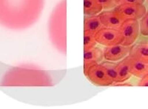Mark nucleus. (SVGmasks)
Here are the masks:
<instances>
[{"label":"nucleus","instance_id":"1","mask_svg":"<svg viewBox=\"0 0 148 109\" xmlns=\"http://www.w3.org/2000/svg\"><path fill=\"white\" fill-rule=\"evenodd\" d=\"M44 0H0V24L10 30H23L39 18Z\"/></svg>","mask_w":148,"mask_h":109},{"label":"nucleus","instance_id":"2","mask_svg":"<svg viewBox=\"0 0 148 109\" xmlns=\"http://www.w3.org/2000/svg\"><path fill=\"white\" fill-rule=\"evenodd\" d=\"M50 79L42 71L16 68L7 72L1 81L2 86H49Z\"/></svg>","mask_w":148,"mask_h":109},{"label":"nucleus","instance_id":"3","mask_svg":"<svg viewBox=\"0 0 148 109\" xmlns=\"http://www.w3.org/2000/svg\"><path fill=\"white\" fill-rule=\"evenodd\" d=\"M66 0H63L55 7L50 19V35L55 45L61 50L66 46Z\"/></svg>","mask_w":148,"mask_h":109},{"label":"nucleus","instance_id":"4","mask_svg":"<svg viewBox=\"0 0 148 109\" xmlns=\"http://www.w3.org/2000/svg\"><path fill=\"white\" fill-rule=\"evenodd\" d=\"M113 10L123 22L128 19L140 20L147 13V8L144 4L119 5Z\"/></svg>","mask_w":148,"mask_h":109},{"label":"nucleus","instance_id":"5","mask_svg":"<svg viewBox=\"0 0 148 109\" xmlns=\"http://www.w3.org/2000/svg\"><path fill=\"white\" fill-rule=\"evenodd\" d=\"M122 37V45L132 46L134 44L140 33L139 22L138 20L128 19L124 21L119 29Z\"/></svg>","mask_w":148,"mask_h":109},{"label":"nucleus","instance_id":"6","mask_svg":"<svg viewBox=\"0 0 148 109\" xmlns=\"http://www.w3.org/2000/svg\"><path fill=\"white\" fill-rule=\"evenodd\" d=\"M84 75L92 83L99 86H110L114 83L107 74L105 69L101 64H95L90 66Z\"/></svg>","mask_w":148,"mask_h":109},{"label":"nucleus","instance_id":"7","mask_svg":"<svg viewBox=\"0 0 148 109\" xmlns=\"http://www.w3.org/2000/svg\"><path fill=\"white\" fill-rule=\"evenodd\" d=\"M95 39L99 44L104 47L120 44L122 42V37L119 30L102 27L95 33Z\"/></svg>","mask_w":148,"mask_h":109},{"label":"nucleus","instance_id":"8","mask_svg":"<svg viewBox=\"0 0 148 109\" xmlns=\"http://www.w3.org/2000/svg\"><path fill=\"white\" fill-rule=\"evenodd\" d=\"M131 49V46H125L122 44L105 47L103 49L104 52V59L108 61L117 62L124 58L129 56Z\"/></svg>","mask_w":148,"mask_h":109},{"label":"nucleus","instance_id":"9","mask_svg":"<svg viewBox=\"0 0 148 109\" xmlns=\"http://www.w3.org/2000/svg\"><path fill=\"white\" fill-rule=\"evenodd\" d=\"M104 60V52L100 47H96L84 50V73L85 74L90 66L100 64Z\"/></svg>","mask_w":148,"mask_h":109},{"label":"nucleus","instance_id":"10","mask_svg":"<svg viewBox=\"0 0 148 109\" xmlns=\"http://www.w3.org/2000/svg\"><path fill=\"white\" fill-rule=\"evenodd\" d=\"M99 16L103 27L107 28L119 30L123 23L122 19L119 16L113 9L103 10L99 14Z\"/></svg>","mask_w":148,"mask_h":109},{"label":"nucleus","instance_id":"11","mask_svg":"<svg viewBox=\"0 0 148 109\" xmlns=\"http://www.w3.org/2000/svg\"><path fill=\"white\" fill-rule=\"evenodd\" d=\"M130 57L148 64V41H141L131 46Z\"/></svg>","mask_w":148,"mask_h":109},{"label":"nucleus","instance_id":"12","mask_svg":"<svg viewBox=\"0 0 148 109\" xmlns=\"http://www.w3.org/2000/svg\"><path fill=\"white\" fill-rule=\"evenodd\" d=\"M130 56L124 58L119 60V62L116 63V67L118 72V78L114 83L125 82L131 77L132 74L130 69Z\"/></svg>","mask_w":148,"mask_h":109},{"label":"nucleus","instance_id":"13","mask_svg":"<svg viewBox=\"0 0 148 109\" xmlns=\"http://www.w3.org/2000/svg\"><path fill=\"white\" fill-rule=\"evenodd\" d=\"M130 69L132 76L141 78L148 74V64L130 57Z\"/></svg>","mask_w":148,"mask_h":109},{"label":"nucleus","instance_id":"14","mask_svg":"<svg viewBox=\"0 0 148 109\" xmlns=\"http://www.w3.org/2000/svg\"><path fill=\"white\" fill-rule=\"evenodd\" d=\"M103 27L99 15L85 16L84 19V32L96 33Z\"/></svg>","mask_w":148,"mask_h":109},{"label":"nucleus","instance_id":"15","mask_svg":"<svg viewBox=\"0 0 148 109\" xmlns=\"http://www.w3.org/2000/svg\"><path fill=\"white\" fill-rule=\"evenodd\" d=\"M103 11L99 0H84V14L85 16L99 15Z\"/></svg>","mask_w":148,"mask_h":109},{"label":"nucleus","instance_id":"16","mask_svg":"<svg viewBox=\"0 0 148 109\" xmlns=\"http://www.w3.org/2000/svg\"><path fill=\"white\" fill-rule=\"evenodd\" d=\"M100 64L104 66L108 76L113 80V82H116L117 78H118V72H117V67H116V63L105 60V61H102Z\"/></svg>","mask_w":148,"mask_h":109},{"label":"nucleus","instance_id":"17","mask_svg":"<svg viewBox=\"0 0 148 109\" xmlns=\"http://www.w3.org/2000/svg\"><path fill=\"white\" fill-rule=\"evenodd\" d=\"M98 43L95 39V33L90 32H84V50L97 46Z\"/></svg>","mask_w":148,"mask_h":109},{"label":"nucleus","instance_id":"18","mask_svg":"<svg viewBox=\"0 0 148 109\" xmlns=\"http://www.w3.org/2000/svg\"><path fill=\"white\" fill-rule=\"evenodd\" d=\"M140 33L143 36H148V11L145 14L139 22Z\"/></svg>","mask_w":148,"mask_h":109},{"label":"nucleus","instance_id":"19","mask_svg":"<svg viewBox=\"0 0 148 109\" xmlns=\"http://www.w3.org/2000/svg\"><path fill=\"white\" fill-rule=\"evenodd\" d=\"M99 2L102 6L103 10H112L119 5L118 0H99Z\"/></svg>","mask_w":148,"mask_h":109},{"label":"nucleus","instance_id":"20","mask_svg":"<svg viewBox=\"0 0 148 109\" xmlns=\"http://www.w3.org/2000/svg\"><path fill=\"white\" fill-rule=\"evenodd\" d=\"M145 0H118L119 5L127 4H144Z\"/></svg>","mask_w":148,"mask_h":109},{"label":"nucleus","instance_id":"21","mask_svg":"<svg viewBox=\"0 0 148 109\" xmlns=\"http://www.w3.org/2000/svg\"><path fill=\"white\" fill-rule=\"evenodd\" d=\"M138 86H143V87H145L148 86V74H147L146 75L144 76L143 77H141V80L139 81V82L138 83Z\"/></svg>","mask_w":148,"mask_h":109},{"label":"nucleus","instance_id":"22","mask_svg":"<svg viewBox=\"0 0 148 109\" xmlns=\"http://www.w3.org/2000/svg\"><path fill=\"white\" fill-rule=\"evenodd\" d=\"M147 3H148V0H147Z\"/></svg>","mask_w":148,"mask_h":109}]
</instances>
